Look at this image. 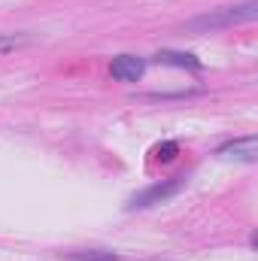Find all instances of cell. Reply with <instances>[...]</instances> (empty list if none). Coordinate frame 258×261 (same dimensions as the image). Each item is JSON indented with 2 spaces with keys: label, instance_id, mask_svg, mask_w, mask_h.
Returning a JSON list of instances; mask_svg holds the SVG:
<instances>
[{
  "label": "cell",
  "instance_id": "1",
  "mask_svg": "<svg viewBox=\"0 0 258 261\" xmlns=\"http://www.w3.org/2000/svg\"><path fill=\"white\" fill-rule=\"evenodd\" d=\"M255 15H258L255 0L234 3V6H219V9H210V12L197 15L192 21H186L183 24V34H213V31H222V28H234V24L252 21Z\"/></svg>",
  "mask_w": 258,
  "mask_h": 261
},
{
  "label": "cell",
  "instance_id": "2",
  "mask_svg": "<svg viewBox=\"0 0 258 261\" xmlns=\"http://www.w3.org/2000/svg\"><path fill=\"white\" fill-rule=\"evenodd\" d=\"M183 182H186V176H173V179H167V182H155V186H149L146 192H140V195L131 200V210H146V206H152V203L167 200L170 195H176V192L183 189Z\"/></svg>",
  "mask_w": 258,
  "mask_h": 261
},
{
  "label": "cell",
  "instance_id": "3",
  "mask_svg": "<svg viewBox=\"0 0 258 261\" xmlns=\"http://www.w3.org/2000/svg\"><path fill=\"white\" fill-rule=\"evenodd\" d=\"M110 73H113V79H119V82H137V79L146 73V61H143L140 55H119V58H113Z\"/></svg>",
  "mask_w": 258,
  "mask_h": 261
},
{
  "label": "cell",
  "instance_id": "4",
  "mask_svg": "<svg viewBox=\"0 0 258 261\" xmlns=\"http://www.w3.org/2000/svg\"><path fill=\"white\" fill-rule=\"evenodd\" d=\"M222 158H243V161H255V137H243L234 143H225L219 149Z\"/></svg>",
  "mask_w": 258,
  "mask_h": 261
},
{
  "label": "cell",
  "instance_id": "5",
  "mask_svg": "<svg viewBox=\"0 0 258 261\" xmlns=\"http://www.w3.org/2000/svg\"><path fill=\"white\" fill-rule=\"evenodd\" d=\"M161 64H173V67H189V70H200V61L189 55V52H158L155 55Z\"/></svg>",
  "mask_w": 258,
  "mask_h": 261
},
{
  "label": "cell",
  "instance_id": "6",
  "mask_svg": "<svg viewBox=\"0 0 258 261\" xmlns=\"http://www.w3.org/2000/svg\"><path fill=\"white\" fill-rule=\"evenodd\" d=\"M31 43H34V34H0V55L15 52V49L31 46Z\"/></svg>",
  "mask_w": 258,
  "mask_h": 261
},
{
  "label": "cell",
  "instance_id": "7",
  "mask_svg": "<svg viewBox=\"0 0 258 261\" xmlns=\"http://www.w3.org/2000/svg\"><path fill=\"white\" fill-rule=\"evenodd\" d=\"M73 258L76 261H119V255H113V252H76Z\"/></svg>",
  "mask_w": 258,
  "mask_h": 261
},
{
  "label": "cell",
  "instance_id": "8",
  "mask_svg": "<svg viewBox=\"0 0 258 261\" xmlns=\"http://www.w3.org/2000/svg\"><path fill=\"white\" fill-rule=\"evenodd\" d=\"M173 155H176V143H161V146H158V158H161V161H170Z\"/></svg>",
  "mask_w": 258,
  "mask_h": 261
}]
</instances>
